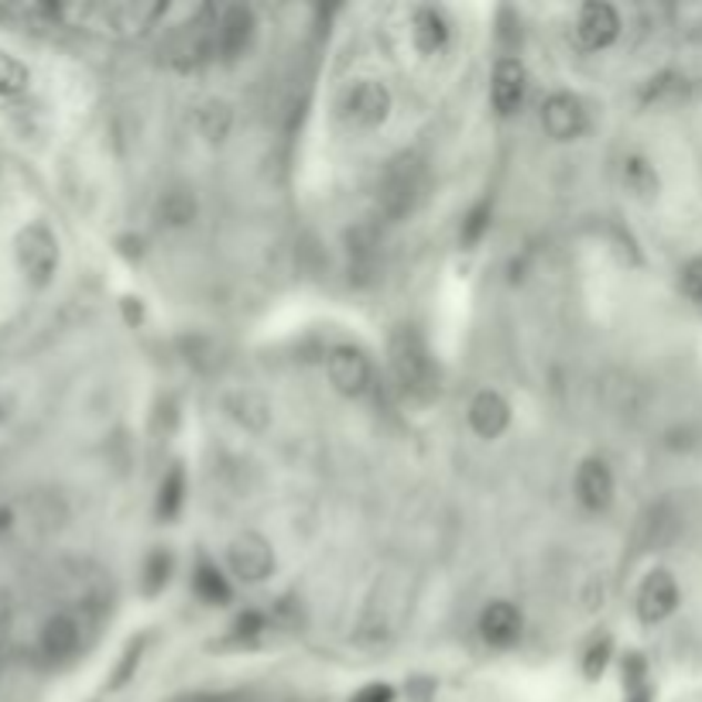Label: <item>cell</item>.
Masks as SVG:
<instances>
[{"instance_id": "20", "label": "cell", "mask_w": 702, "mask_h": 702, "mask_svg": "<svg viewBox=\"0 0 702 702\" xmlns=\"http://www.w3.org/2000/svg\"><path fill=\"white\" fill-rule=\"evenodd\" d=\"M185 494H189V480H185V470L175 462V466H169V474L162 477V484H159V500H154V511H159L162 521H175V518L182 515Z\"/></svg>"}, {"instance_id": "18", "label": "cell", "mask_w": 702, "mask_h": 702, "mask_svg": "<svg viewBox=\"0 0 702 702\" xmlns=\"http://www.w3.org/2000/svg\"><path fill=\"white\" fill-rule=\"evenodd\" d=\"M620 182L641 203L658 200V192H661V179H658L654 165L644 159V154H628V159L620 162Z\"/></svg>"}, {"instance_id": "15", "label": "cell", "mask_w": 702, "mask_h": 702, "mask_svg": "<svg viewBox=\"0 0 702 702\" xmlns=\"http://www.w3.org/2000/svg\"><path fill=\"white\" fill-rule=\"evenodd\" d=\"M466 415H470V428L480 439H497L507 433V425H511V405H507L500 391H480L470 401V411Z\"/></svg>"}, {"instance_id": "30", "label": "cell", "mask_w": 702, "mask_h": 702, "mask_svg": "<svg viewBox=\"0 0 702 702\" xmlns=\"http://www.w3.org/2000/svg\"><path fill=\"white\" fill-rule=\"evenodd\" d=\"M11 623H14V600H11V593L0 590V641L8 638Z\"/></svg>"}, {"instance_id": "10", "label": "cell", "mask_w": 702, "mask_h": 702, "mask_svg": "<svg viewBox=\"0 0 702 702\" xmlns=\"http://www.w3.org/2000/svg\"><path fill=\"white\" fill-rule=\"evenodd\" d=\"M528 93V72L518 59H500L494 65V80H490V103L500 116H511L521 110Z\"/></svg>"}, {"instance_id": "1", "label": "cell", "mask_w": 702, "mask_h": 702, "mask_svg": "<svg viewBox=\"0 0 702 702\" xmlns=\"http://www.w3.org/2000/svg\"><path fill=\"white\" fill-rule=\"evenodd\" d=\"M387 357H391V370L398 377V384L415 398H433L436 395V360L428 354V343L415 326H401L391 336V346H387Z\"/></svg>"}, {"instance_id": "3", "label": "cell", "mask_w": 702, "mask_h": 702, "mask_svg": "<svg viewBox=\"0 0 702 702\" xmlns=\"http://www.w3.org/2000/svg\"><path fill=\"white\" fill-rule=\"evenodd\" d=\"M391 90L380 80H357L339 93V116L357 131H374L391 116Z\"/></svg>"}, {"instance_id": "2", "label": "cell", "mask_w": 702, "mask_h": 702, "mask_svg": "<svg viewBox=\"0 0 702 702\" xmlns=\"http://www.w3.org/2000/svg\"><path fill=\"white\" fill-rule=\"evenodd\" d=\"M59 237L55 230L49 223H24L18 233H14V261L21 267V275L31 288H49L55 271H59Z\"/></svg>"}, {"instance_id": "27", "label": "cell", "mask_w": 702, "mask_h": 702, "mask_svg": "<svg viewBox=\"0 0 702 702\" xmlns=\"http://www.w3.org/2000/svg\"><path fill=\"white\" fill-rule=\"evenodd\" d=\"M607 658H610V641L593 644V648L587 651V661H582V672H587V679H600V675H603Z\"/></svg>"}, {"instance_id": "29", "label": "cell", "mask_w": 702, "mask_h": 702, "mask_svg": "<svg viewBox=\"0 0 702 702\" xmlns=\"http://www.w3.org/2000/svg\"><path fill=\"white\" fill-rule=\"evenodd\" d=\"M138 654H141V644H131L128 654H124V661H121V669H116V675H113V689H121L131 679V672L138 669Z\"/></svg>"}, {"instance_id": "19", "label": "cell", "mask_w": 702, "mask_h": 702, "mask_svg": "<svg viewBox=\"0 0 702 702\" xmlns=\"http://www.w3.org/2000/svg\"><path fill=\"white\" fill-rule=\"evenodd\" d=\"M192 128L200 131V138H206L210 144H220L226 141L230 128H233V110L230 103L223 100H206L196 106V113H192Z\"/></svg>"}, {"instance_id": "5", "label": "cell", "mask_w": 702, "mask_h": 702, "mask_svg": "<svg viewBox=\"0 0 702 702\" xmlns=\"http://www.w3.org/2000/svg\"><path fill=\"white\" fill-rule=\"evenodd\" d=\"M682 603V590H679V579L669 572V569H651L641 587H638V597H634V610H638V620L648 623V628H654V623H665Z\"/></svg>"}, {"instance_id": "32", "label": "cell", "mask_w": 702, "mask_h": 702, "mask_svg": "<svg viewBox=\"0 0 702 702\" xmlns=\"http://www.w3.org/2000/svg\"><path fill=\"white\" fill-rule=\"evenodd\" d=\"M261 631V617L257 613H244L237 620V634H257Z\"/></svg>"}, {"instance_id": "14", "label": "cell", "mask_w": 702, "mask_h": 702, "mask_svg": "<svg viewBox=\"0 0 702 702\" xmlns=\"http://www.w3.org/2000/svg\"><path fill=\"white\" fill-rule=\"evenodd\" d=\"M480 638L490 648H511L521 638V610L507 600H494L480 613Z\"/></svg>"}, {"instance_id": "33", "label": "cell", "mask_w": 702, "mask_h": 702, "mask_svg": "<svg viewBox=\"0 0 702 702\" xmlns=\"http://www.w3.org/2000/svg\"><path fill=\"white\" fill-rule=\"evenodd\" d=\"M8 418H11V405L0 398V421H8Z\"/></svg>"}, {"instance_id": "34", "label": "cell", "mask_w": 702, "mask_h": 702, "mask_svg": "<svg viewBox=\"0 0 702 702\" xmlns=\"http://www.w3.org/2000/svg\"><path fill=\"white\" fill-rule=\"evenodd\" d=\"M628 702H651V699H648V692H631Z\"/></svg>"}, {"instance_id": "26", "label": "cell", "mask_w": 702, "mask_h": 702, "mask_svg": "<svg viewBox=\"0 0 702 702\" xmlns=\"http://www.w3.org/2000/svg\"><path fill=\"white\" fill-rule=\"evenodd\" d=\"M679 288L682 295L702 308V257H689L682 267H679Z\"/></svg>"}, {"instance_id": "22", "label": "cell", "mask_w": 702, "mask_h": 702, "mask_svg": "<svg viewBox=\"0 0 702 702\" xmlns=\"http://www.w3.org/2000/svg\"><path fill=\"white\" fill-rule=\"evenodd\" d=\"M28 87H31V69L18 55L0 49V96L18 100L28 93Z\"/></svg>"}, {"instance_id": "16", "label": "cell", "mask_w": 702, "mask_h": 702, "mask_svg": "<svg viewBox=\"0 0 702 702\" xmlns=\"http://www.w3.org/2000/svg\"><path fill=\"white\" fill-rule=\"evenodd\" d=\"M80 620L69 617V613H55L45 620V628H42V638H38V648H42V654L49 661H65L72 658L75 651H80Z\"/></svg>"}, {"instance_id": "31", "label": "cell", "mask_w": 702, "mask_h": 702, "mask_svg": "<svg viewBox=\"0 0 702 702\" xmlns=\"http://www.w3.org/2000/svg\"><path fill=\"white\" fill-rule=\"evenodd\" d=\"M14 521H18V515H14V507H11V503H0V535H8V531H14Z\"/></svg>"}, {"instance_id": "21", "label": "cell", "mask_w": 702, "mask_h": 702, "mask_svg": "<svg viewBox=\"0 0 702 702\" xmlns=\"http://www.w3.org/2000/svg\"><path fill=\"white\" fill-rule=\"evenodd\" d=\"M192 590H196V597L203 603H216V607L220 603H230V597H233L226 576L213 562H200L196 566V572H192Z\"/></svg>"}, {"instance_id": "6", "label": "cell", "mask_w": 702, "mask_h": 702, "mask_svg": "<svg viewBox=\"0 0 702 702\" xmlns=\"http://www.w3.org/2000/svg\"><path fill=\"white\" fill-rule=\"evenodd\" d=\"M326 374H329V384L336 387L339 395L346 398H360L367 387H370V377H374V367H370V357L364 354L360 346L354 343H339L329 349L326 357Z\"/></svg>"}, {"instance_id": "9", "label": "cell", "mask_w": 702, "mask_h": 702, "mask_svg": "<svg viewBox=\"0 0 702 702\" xmlns=\"http://www.w3.org/2000/svg\"><path fill=\"white\" fill-rule=\"evenodd\" d=\"M587 106H582L579 96L572 93H552L541 103V128L556 141H576L582 131H587Z\"/></svg>"}, {"instance_id": "28", "label": "cell", "mask_w": 702, "mask_h": 702, "mask_svg": "<svg viewBox=\"0 0 702 702\" xmlns=\"http://www.w3.org/2000/svg\"><path fill=\"white\" fill-rule=\"evenodd\" d=\"M349 702H395V685H387V682H370V685H364Z\"/></svg>"}, {"instance_id": "11", "label": "cell", "mask_w": 702, "mask_h": 702, "mask_svg": "<svg viewBox=\"0 0 702 702\" xmlns=\"http://www.w3.org/2000/svg\"><path fill=\"white\" fill-rule=\"evenodd\" d=\"M576 34L587 49H607L620 34V14L613 4H587L576 18Z\"/></svg>"}, {"instance_id": "4", "label": "cell", "mask_w": 702, "mask_h": 702, "mask_svg": "<svg viewBox=\"0 0 702 702\" xmlns=\"http://www.w3.org/2000/svg\"><path fill=\"white\" fill-rule=\"evenodd\" d=\"M421 189H425V175H421L418 162L401 159L387 169V175L377 189V206L387 220H401L418 206Z\"/></svg>"}, {"instance_id": "13", "label": "cell", "mask_w": 702, "mask_h": 702, "mask_svg": "<svg viewBox=\"0 0 702 702\" xmlns=\"http://www.w3.org/2000/svg\"><path fill=\"white\" fill-rule=\"evenodd\" d=\"M408 31H411V42L421 55H439L449 45L452 24L439 8H415Z\"/></svg>"}, {"instance_id": "23", "label": "cell", "mask_w": 702, "mask_h": 702, "mask_svg": "<svg viewBox=\"0 0 702 702\" xmlns=\"http://www.w3.org/2000/svg\"><path fill=\"white\" fill-rule=\"evenodd\" d=\"M172 552L169 549H154L147 559H144V569H141V587H144V597H159L165 587H169V576H172Z\"/></svg>"}, {"instance_id": "17", "label": "cell", "mask_w": 702, "mask_h": 702, "mask_svg": "<svg viewBox=\"0 0 702 702\" xmlns=\"http://www.w3.org/2000/svg\"><path fill=\"white\" fill-rule=\"evenodd\" d=\"M196 213H200V203H196V192H192L189 185L165 189L159 196V203H154V216H159L162 226H172V230L189 226L192 220H196Z\"/></svg>"}, {"instance_id": "24", "label": "cell", "mask_w": 702, "mask_h": 702, "mask_svg": "<svg viewBox=\"0 0 702 702\" xmlns=\"http://www.w3.org/2000/svg\"><path fill=\"white\" fill-rule=\"evenodd\" d=\"M230 411H233V418L244 421V425H251V428H264V425L271 421L267 401H264L261 395H251V391H244V395L233 398V401H230Z\"/></svg>"}, {"instance_id": "8", "label": "cell", "mask_w": 702, "mask_h": 702, "mask_svg": "<svg viewBox=\"0 0 702 702\" xmlns=\"http://www.w3.org/2000/svg\"><path fill=\"white\" fill-rule=\"evenodd\" d=\"M254 34H257V18L251 8L233 4V8L220 11L216 14V55L226 62L241 59L254 45Z\"/></svg>"}, {"instance_id": "25", "label": "cell", "mask_w": 702, "mask_h": 702, "mask_svg": "<svg viewBox=\"0 0 702 702\" xmlns=\"http://www.w3.org/2000/svg\"><path fill=\"white\" fill-rule=\"evenodd\" d=\"M490 230V203H480V206H474L470 210V216L462 220V230H459V241H462V247H477L480 241H484V233Z\"/></svg>"}, {"instance_id": "12", "label": "cell", "mask_w": 702, "mask_h": 702, "mask_svg": "<svg viewBox=\"0 0 702 702\" xmlns=\"http://www.w3.org/2000/svg\"><path fill=\"white\" fill-rule=\"evenodd\" d=\"M576 497L590 511H607L613 500V474L603 459H587L576 470Z\"/></svg>"}, {"instance_id": "7", "label": "cell", "mask_w": 702, "mask_h": 702, "mask_svg": "<svg viewBox=\"0 0 702 702\" xmlns=\"http://www.w3.org/2000/svg\"><path fill=\"white\" fill-rule=\"evenodd\" d=\"M226 562H230V572L241 582H264L271 569H275V549H271V541L264 535L244 531L230 541Z\"/></svg>"}]
</instances>
